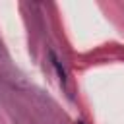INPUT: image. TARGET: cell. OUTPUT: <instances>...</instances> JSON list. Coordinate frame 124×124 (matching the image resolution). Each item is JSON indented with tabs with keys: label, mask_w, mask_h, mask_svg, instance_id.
<instances>
[{
	"label": "cell",
	"mask_w": 124,
	"mask_h": 124,
	"mask_svg": "<svg viewBox=\"0 0 124 124\" xmlns=\"http://www.w3.org/2000/svg\"><path fill=\"white\" fill-rule=\"evenodd\" d=\"M50 60H52V66H54V70H56V74H58L60 83H62V85H66V72H64V68L60 66V60L54 56V52H50Z\"/></svg>",
	"instance_id": "1"
},
{
	"label": "cell",
	"mask_w": 124,
	"mask_h": 124,
	"mask_svg": "<svg viewBox=\"0 0 124 124\" xmlns=\"http://www.w3.org/2000/svg\"><path fill=\"white\" fill-rule=\"evenodd\" d=\"M78 124H83V122H78Z\"/></svg>",
	"instance_id": "2"
}]
</instances>
